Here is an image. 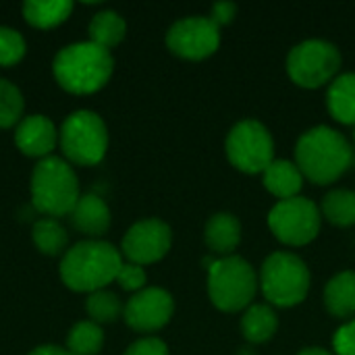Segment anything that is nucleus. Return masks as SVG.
Returning a JSON list of instances; mask_svg holds the SVG:
<instances>
[{"instance_id":"nucleus-28","label":"nucleus","mask_w":355,"mask_h":355,"mask_svg":"<svg viewBox=\"0 0 355 355\" xmlns=\"http://www.w3.org/2000/svg\"><path fill=\"white\" fill-rule=\"evenodd\" d=\"M25 40L17 29L0 25V67H15L25 56Z\"/></svg>"},{"instance_id":"nucleus-33","label":"nucleus","mask_w":355,"mask_h":355,"mask_svg":"<svg viewBox=\"0 0 355 355\" xmlns=\"http://www.w3.org/2000/svg\"><path fill=\"white\" fill-rule=\"evenodd\" d=\"M29 355H73L69 349L64 347H58V345H40L35 347Z\"/></svg>"},{"instance_id":"nucleus-5","label":"nucleus","mask_w":355,"mask_h":355,"mask_svg":"<svg viewBox=\"0 0 355 355\" xmlns=\"http://www.w3.org/2000/svg\"><path fill=\"white\" fill-rule=\"evenodd\" d=\"M258 283L272 306L291 308L302 304L310 291V268L295 254L275 252L264 260Z\"/></svg>"},{"instance_id":"nucleus-20","label":"nucleus","mask_w":355,"mask_h":355,"mask_svg":"<svg viewBox=\"0 0 355 355\" xmlns=\"http://www.w3.org/2000/svg\"><path fill=\"white\" fill-rule=\"evenodd\" d=\"M277 329H279V318H277L275 310L266 304L250 306L241 318V333L254 345L270 341L275 337Z\"/></svg>"},{"instance_id":"nucleus-18","label":"nucleus","mask_w":355,"mask_h":355,"mask_svg":"<svg viewBox=\"0 0 355 355\" xmlns=\"http://www.w3.org/2000/svg\"><path fill=\"white\" fill-rule=\"evenodd\" d=\"M324 306L335 318H352L355 314V272L335 275L324 289Z\"/></svg>"},{"instance_id":"nucleus-23","label":"nucleus","mask_w":355,"mask_h":355,"mask_svg":"<svg viewBox=\"0 0 355 355\" xmlns=\"http://www.w3.org/2000/svg\"><path fill=\"white\" fill-rule=\"evenodd\" d=\"M322 216L337 227H354L355 225V191L335 189L324 196Z\"/></svg>"},{"instance_id":"nucleus-22","label":"nucleus","mask_w":355,"mask_h":355,"mask_svg":"<svg viewBox=\"0 0 355 355\" xmlns=\"http://www.w3.org/2000/svg\"><path fill=\"white\" fill-rule=\"evenodd\" d=\"M87 31H89V42L110 50L123 42L127 33V23L114 10H100L98 15L92 17Z\"/></svg>"},{"instance_id":"nucleus-10","label":"nucleus","mask_w":355,"mask_h":355,"mask_svg":"<svg viewBox=\"0 0 355 355\" xmlns=\"http://www.w3.org/2000/svg\"><path fill=\"white\" fill-rule=\"evenodd\" d=\"M322 212L308 198H291L272 206L268 212V227L285 245H306L320 233Z\"/></svg>"},{"instance_id":"nucleus-34","label":"nucleus","mask_w":355,"mask_h":355,"mask_svg":"<svg viewBox=\"0 0 355 355\" xmlns=\"http://www.w3.org/2000/svg\"><path fill=\"white\" fill-rule=\"evenodd\" d=\"M297 355H333L329 354L327 349H322V347H308V349H302Z\"/></svg>"},{"instance_id":"nucleus-32","label":"nucleus","mask_w":355,"mask_h":355,"mask_svg":"<svg viewBox=\"0 0 355 355\" xmlns=\"http://www.w3.org/2000/svg\"><path fill=\"white\" fill-rule=\"evenodd\" d=\"M235 12H237V4H235V2H227V0H223V2H216V4L212 6L210 19L220 27V25L231 23V21H233V17H235Z\"/></svg>"},{"instance_id":"nucleus-21","label":"nucleus","mask_w":355,"mask_h":355,"mask_svg":"<svg viewBox=\"0 0 355 355\" xmlns=\"http://www.w3.org/2000/svg\"><path fill=\"white\" fill-rule=\"evenodd\" d=\"M73 12V2L69 0H50V2H37L29 0L23 4V17L31 27L37 29H54L60 23H64Z\"/></svg>"},{"instance_id":"nucleus-29","label":"nucleus","mask_w":355,"mask_h":355,"mask_svg":"<svg viewBox=\"0 0 355 355\" xmlns=\"http://www.w3.org/2000/svg\"><path fill=\"white\" fill-rule=\"evenodd\" d=\"M148 281V275L144 270V266L131 264V262H123L119 275H116V283L125 289V291H141L144 285Z\"/></svg>"},{"instance_id":"nucleus-2","label":"nucleus","mask_w":355,"mask_h":355,"mask_svg":"<svg viewBox=\"0 0 355 355\" xmlns=\"http://www.w3.org/2000/svg\"><path fill=\"white\" fill-rule=\"evenodd\" d=\"M123 266L121 252L100 239H87L64 252L60 262V281L79 293H96L116 281Z\"/></svg>"},{"instance_id":"nucleus-31","label":"nucleus","mask_w":355,"mask_h":355,"mask_svg":"<svg viewBox=\"0 0 355 355\" xmlns=\"http://www.w3.org/2000/svg\"><path fill=\"white\" fill-rule=\"evenodd\" d=\"M333 345L337 355H355V318L337 331Z\"/></svg>"},{"instance_id":"nucleus-16","label":"nucleus","mask_w":355,"mask_h":355,"mask_svg":"<svg viewBox=\"0 0 355 355\" xmlns=\"http://www.w3.org/2000/svg\"><path fill=\"white\" fill-rule=\"evenodd\" d=\"M204 239L214 254L229 256L241 241V223L231 212H216L206 223Z\"/></svg>"},{"instance_id":"nucleus-7","label":"nucleus","mask_w":355,"mask_h":355,"mask_svg":"<svg viewBox=\"0 0 355 355\" xmlns=\"http://www.w3.org/2000/svg\"><path fill=\"white\" fill-rule=\"evenodd\" d=\"M58 144L64 158L77 166H94L102 162L108 150V129L100 114L92 110H75L58 131Z\"/></svg>"},{"instance_id":"nucleus-1","label":"nucleus","mask_w":355,"mask_h":355,"mask_svg":"<svg viewBox=\"0 0 355 355\" xmlns=\"http://www.w3.org/2000/svg\"><path fill=\"white\" fill-rule=\"evenodd\" d=\"M56 83L75 96H87L102 89L114 71L110 50L94 42L69 44L54 56L52 62Z\"/></svg>"},{"instance_id":"nucleus-14","label":"nucleus","mask_w":355,"mask_h":355,"mask_svg":"<svg viewBox=\"0 0 355 355\" xmlns=\"http://www.w3.org/2000/svg\"><path fill=\"white\" fill-rule=\"evenodd\" d=\"M15 144L17 148L29 158H48L58 144V131L52 121L44 114H29L21 119L15 129Z\"/></svg>"},{"instance_id":"nucleus-9","label":"nucleus","mask_w":355,"mask_h":355,"mask_svg":"<svg viewBox=\"0 0 355 355\" xmlns=\"http://www.w3.org/2000/svg\"><path fill=\"white\" fill-rule=\"evenodd\" d=\"M227 156L241 173H264L275 162L272 135L260 121H239L227 135Z\"/></svg>"},{"instance_id":"nucleus-25","label":"nucleus","mask_w":355,"mask_h":355,"mask_svg":"<svg viewBox=\"0 0 355 355\" xmlns=\"http://www.w3.org/2000/svg\"><path fill=\"white\" fill-rule=\"evenodd\" d=\"M31 239L35 243V248L46 254V256H58L62 254V250L67 248V233L60 227L58 220L54 218H42L33 225L31 229Z\"/></svg>"},{"instance_id":"nucleus-24","label":"nucleus","mask_w":355,"mask_h":355,"mask_svg":"<svg viewBox=\"0 0 355 355\" xmlns=\"http://www.w3.org/2000/svg\"><path fill=\"white\" fill-rule=\"evenodd\" d=\"M102 345H104V333L100 324L92 320L77 322L67 337V349L73 355H98Z\"/></svg>"},{"instance_id":"nucleus-3","label":"nucleus","mask_w":355,"mask_h":355,"mask_svg":"<svg viewBox=\"0 0 355 355\" xmlns=\"http://www.w3.org/2000/svg\"><path fill=\"white\" fill-rule=\"evenodd\" d=\"M354 162L352 144L331 127H314L306 131L295 146V164L304 179L316 185L335 183Z\"/></svg>"},{"instance_id":"nucleus-6","label":"nucleus","mask_w":355,"mask_h":355,"mask_svg":"<svg viewBox=\"0 0 355 355\" xmlns=\"http://www.w3.org/2000/svg\"><path fill=\"white\" fill-rule=\"evenodd\" d=\"M258 291V279L248 260L227 256L208 266V295L223 312H239L248 308Z\"/></svg>"},{"instance_id":"nucleus-8","label":"nucleus","mask_w":355,"mask_h":355,"mask_svg":"<svg viewBox=\"0 0 355 355\" xmlns=\"http://www.w3.org/2000/svg\"><path fill=\"white\" fill-rule=\"evenodd\" d=\"M341 52L327 40H306L287 56V73L293 83L306 89H316L339 75Z\"/></svg>"},{"instance_id":"nucleus-19","label":"nucleus","mask_w":355,"mask_h":355,"mask_svg":"<svg viewBox=\"0 0 355 355\" xmlns=\"http://www.w3.org/2000/svg\"><path fill=\"white\" fill-rule=\"evenodd\" d=\"M327 104L333 119L343 125H355V73H343L333 79Z\"/></svg>"},{"instance_id":"nucleus-12","label":"nucleus","mask_w":355,"mask_h":355,"mask_svg":"<svg viewBox=\"0 0 355 355\" xmlns=\"http://www.w3.org/2000/svg\"><path fill=\"white\" fill-rule=\"evenodd\" d=\"M173 243L171 227L160 218H146L135 223L123 237V256L137 266L162 260Z\"/></svg>"},{"instance_id":"nucleus-30","label":"nucleus","mask_w":355,"mask_h":355,"mask_svg":"<svg viewBox=\"0 0 355 355\" xmlns=\"http://www.w3.org/2000/svg\"><path fill=\"white\" fill-rule=\"evenodd\" d=\"M123 355H168V347L164 341L156 337H144L127 347Z\"/></svg>"},{"instance_id":"nucleus-27","label":"nucleus","mask_w":355,"mask_h":355,"mask_svg":"<svg viewBox=\"0 0 355 355\" xmlns=\"http://www.w3.org/2000/svg\"><path fill=\"white\" fill-rule=\"evenodd\" d=\"M25 100L15 83L0 79V129H10L23 119Z\"/></svg>"},{"instance_id":"nucleus-4","label":"nucleus","mask_w":355,"mask_h":355,"mask_svg":"<svg viewBox=\"0 0 355 355\" xmlns=\"http://www.w3.org/2000/svg\"><path fill=\"white\" fill-rule=\"evenodd\" d=\"M79 198L77 175L67 160L48 156L33 166L31 202L37 212L48 218L71 214Z\"/></svg>"},{"instance_id":"nucleus-15","label":"nucleus","mask_w":355,"mask_h":355,"mask_svg":"<svg viewBox=\"0 0 355 355\" xmlns=\"http://www.w3.org/2000/svg\"><path fill=\"white\" fill-rule=\"evenodd\" d=\"M73 227L87 237H100L110 229V208L96 193H85L79 198L71 212Z\"/></svg>"},{"instance_id":"nucleus-13","label":"nucleus","mask_w":355,"mask_h":355,"mask_svg":"<svg viewBox=\"0 0 355 355\" xmlns=\"http://www.w3.org/2000/svg\"><path fill=\"white\" fill-rule=\"evenodd\" d=\"M175 312L173 295L160 287L137 291L125 306L123 318L129 329L137 333H154L168 324Z\"/></svg>"},{"instance_id":"nucleus-17","label":"nucleus","mask_w":355,"mask_h":355,"mask_svg":"<svg viewBox=\"0 0 355 355\" xmlns=\"http://www.w3.org/2000/svg\"><path fill=\"white\" fill-rule=\"evenodd\" d=\"M262 175H264V187L275 198H279V202L297 198L304 187V175L300 166L289 160H275Z\"/></svg>"},{"instance_id":"nucleus-11","label":"nucleus","mask_w":355,"mask_h":355,"mask_svg":"<svg viewBox=\"0 0 355 355\" xmlns=\"http://www.w3.org/2000/svg\"><path fill=\"white\" fill-rule=\"evenodd\" d=\"M220 27L210 17H185L166 31L168 50L185 60H204L218 50Z\"/></svg>"},{"instance_id":"nucleus-26","label":"nucleus","mask_w":355,"mask_h":355,"mask_svg":"<svg viewBox=\"0 0 355 355\" xmlns=\"http://www.w3.org/2000/svg\"><path fill=\"white\" fill-rule=\"evenodd\" d=\"M85 310L92 318V322L96 324H108V322H114L119 316H123V304L121 300L110 293V291H96V293H89L87 302H85Z\"/></svg>"}]
</instances>
